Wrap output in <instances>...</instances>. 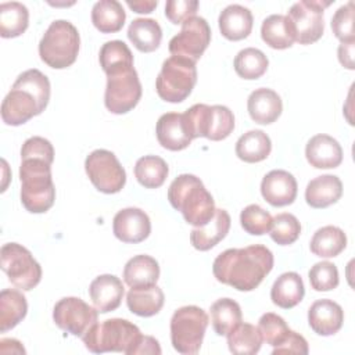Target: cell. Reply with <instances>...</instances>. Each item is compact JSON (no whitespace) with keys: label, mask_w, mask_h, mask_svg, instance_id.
Returning a JSON list of instances; mask_svg holds the SVG:
<instances>
[{"label":"cell","mask_w":355,"mask_h":355,"mask_svg":"<svg viewBox=\"0 0 355 355\" xmlns=\"http://www.w3.org/2000/svg\"><path fill=\"white\" fill-rule=\"evenodd\" d=\"M272 268V251L262 244H254L220 252L214 261L212 272L219 283L239 291H251L261 284Z\"/></svg>","instance_id":"obj_1"},{"label":"cell","mask_w":355,"mask_h":355,"mask_svg":"<svg viewBox=\"0 0 355 355\" xmlns=\"http://www.w3.org/2000/svg\"><path fill=\"white\" fill-rule=\"evenodd\" d=\"M171 205L180 211L184 220L194 227L205 226L215 214V202L200 178L183 173L171 183L168 189Z\"/></svg>","instance_id":"obj_2"},{"label":"cell","mask_w":355,"mask_h":355,"mask_svg":"<svg viewBox=\"0 0 355 355\" xmlns=\"http://www.w3.org/2000/svg\"><path fill=\"white\" fill-rule=\"evenodd\" d=\"M21 202L32 214L49 211L55 200L51 164L39 158H26L19 166Z\"/></svg>","instance_id":"obj_3"},{"label":"cell","mask_w":355,"mask_h":355,"mask_svg":"<svg viewBox=\"0 0 355 355\" xmlns=\"http://www.w3.org/2000/svg\"><path fill=\"white\" fill-rule=\"evenodd\" d=\"M140 329L121 318L107 319L96 323L83 337L85 347L94 354L103 352H123L132 355L135 347L141 338Z\"/></svg>","instance_id":"obj_4"},{"label":"cell","mask_w":355,"mask_h":355,"mask_svg":"<svg viewBox=\"0 0 355 355\" xmlns=\"http://www.w3.org/2000/svg\"><path fill=\"white\" fill-rule=\"evenodd\" d=\"M80 37L78 29L65 19L51 22L39 43V55L44 64L62 69L76 61Z\"/></svg>","instance_id":"obj_5"},{"label":"cell","mask_w":355,"mask_h":355,"mask_svg":"<svg viewBox=\"0 0 355 355\" xmlns=\"http://www.w3.org/2000/svg\"><path fill=\"white\" fill-rule=\"evenodd\" d=\"M183 121L191 139L207 137L219 141L234 129V115L225 105L194 104L183 112Z\"/></svg>","instance_id":"obj_6"},{"label":"cell","mask_w":355,"mask_h":355,"mask_svg":"<svg viewBox=\"0 0 355 355\" xmlns=\"http://www.w3.org/2000/svg\"><path fill=\"white\" fill-rule=\"evenodd\" d=\"M209 319L204 309L187 305L176 309L171 318V341L173 348L183 355L200 351Z\"/></svg>","instance_id":"obj_7"},{"label":"cell","mask_w":355,"mask_h":355,"mask_svg":"<svg viewBox=\"0 0 355 355\" xmlns=\"http://www.w3.org/2000/svg\"><path fill=\"white\" fill-rule=\"evenodd\" d=\"M197 82L196 62L171 55L162 62L155 80L158 96L168 103H182L186 100Z\"/></svg>","instance_id":"obj_8"},{"label":"cell","mask_w":355,"mask_h":355,"mask_svg":"<svg viewBox=\"0 0 355 355\" xmlns=\"http://www.w3.org/2000/svg\"><path fill=\"white\" fill-rule=\"evenodd\" d=\"M0 265L17 288L29 291L42 279V266L31 251L18 243H7L0 250Z\"/></svg>","instance_id":"obj_9"},{"label":"cell","mask_w":355,"mask_h":355,"mask_svg":"<svg viewBox=\"0 0 355 355\" xmlns=\"http://www.w3.org/2000/svg\"><path fill=\"white\" fill-rule=\"evenodd\" d=\"M86 173L93 186L105 194H114L123 189L126 172L114 153L98 148L92 151L85 161Z\"/></svg>","instance_id":"obj_10"},{"label":"cell","mask_w":355,"mask_h":355,"mask_svg":"<svg viewBox=\"0 0 355 355\" xmlns=\"http://www.w3.org/2000/svg\"><path fill=\"white\" fill-rule=\"evenodd\" d=\"M141 97V83L135 67L107 75L104 104L112 114H126Z\"/></svg>","instance_id":"obj_11"},{"label":"cell","mask_w":355,"mask_h":355,"mask_svg":"<svg viewBox=\"0 0 355 355\" xmlns=\"http://www.w3.org/2000/svg\"><path fill=\"white\" fill-rule=\"evenodd\" d=\"M329 6L330 1L301 0L290 7L287 17L294 29L295 42L311 44L322 37L324 31L323 12Z\"/></svg>","instance_id":"obj_12"},{"label":"cell","mask_w":355,"mask_h":355,"mask_svg":"<svg viewBox=\"0 0 355 355\" xmlns=\"http://www.w3.org/2000/svg\"><path fill=\"white\" fill-rule=\"evenodd\" d=\"M97 318L98 311L78 297L61 298L53 309L54 323L61 330L80 338L98 322Z\"/></svg>","instance_id":"obj_13"},{"label":"cell","mask_w":355,"mask_h":355,"mask_svg":"<svg viewBox=\"0 0 355 355\" xmlns=\"http://www.w3.org/2000/svg\"><path fill=\"white\" fill-rule=\"evenodd\" d=\"M211 42V29L202 17H191L182 24V29L169 42V53L197 62Z\"/></svg>","instance_id":"obj_14"},{"label":"cell","mask_w":355,"mask_h":355,"mask_svg":"<svg viewBox=\"0 0 355 355\" xmlns=\"http://www.w3.org/2000/svg\"><path fill=\"white\" fill-rule=\"evenodd\" d=\"M112 232L118 240L136 244L150 236L151 222L143 209L129 207L116 212L112 220Z\"/></svg>","instance_id":"obj_15"},{"label":"cell","mask_w":355,"mask_h":355,"mask_svg":"<svg viewBox=\"0 0 355 355\" xmlns=\"http://www.w3.org/2000/svg\"><path fill=\"white\" fill-rule=\"evenodd\" d=\"M297 190L295 178L283 169L268 172L261 182V194L273 207L293 204L297 197Z\"/></svg>","instance_id":"obj_16"},{"label":"cell","mask_w":355,"mask_h":355,"mask_svg":"<svg viewBox=\"0 0 355 355\" xmlns=\"http://www.w3.org/2000/svg\"><path fill=\"white\" fill-rule=\"evenodd\" d=\"M39 114L35 97L22 89L11 87L1 103V119L6 125L18 126Z\"/></svg>","instance_id":"obj_17"},{"label":"cell","mask_w":355,"mask_h":355,"mask_svg":"<svg viewBox=\"0 0 355 355\" xmlns=\"http://www.w3.org/2000/svg\"><path fill=\"white\" fill-rule=\"evenodd\" d=\"M343 322L344 311L333 300H318L308 309L309 327L319 336L336 334L343 327Z\"/></svg>","instance_id":"obj_18"},{"label":"cell","mask_w":355,"mask_h":355,"mask_svg":"<svg viewBox=\"0 0 355 355\" xmlns=\"http://www.w3.org/2000/svg\"><path fill=\"white\" fill-rule=\"evenodd\" d=\"M123 294V284L114 275H100L89 286L90 300L100 313L115 311L121 305Z\"/></svg>","instance_id":"obj_19"},{"label":"cell","mask_w":355,"mask_h":355,"mask_svg":"<svg viewBox=\"0 0 355 355\" xmlns=\"http://www.w3.org/2000/svg\"><path fill=\"white\" fill-rule=\"evenodd\" d=\"M305 157L311 166L316 169L337 168L343 162V148L336 139L320 133L306 143Z\"/></svg>","instance_id":"obj_20"},{"label":"cell","mask_w":355,"mask_h":355,"mask_svg":"<svg viewBox=\"0 0 355 355\" xmlns=\"http://www.w3.org/2000/svg\"><path fill=\"white\" fill-rule=\"evenodd\" d=\"M155 133L159 144L171 151L184 150L193 140L186 129L183 114L179 112L161 115L155 126Z\"/></svg>","instance_id":"obj_21"},{"label":"cell","mask_w":355,"mask_h":355,"mask_svg":"<svg viewBox=\"0 0 355 355\" xmlns=\"http://www.w3.org/2000/svg\"><path fill=\"white\" fill-rule=\"evenodd\" d=\"M247 110L251 119L261 125L273 123L283 111L280 96L268 87L255 89L247 100Z\"/></svg>","instance_id":"obj_22"},{"label":"cell","mask_w":355,"mask_h":355,"mask_svg":"<svg viewBox=\"0 0 355 355\" xmlns=\"http://www.w3.org/2000/svg\"><path fill=\"white\" fill-rule=\"evenodd\" d=\"M230 229V215L225 209H215L212 219L190 232V243L198 251H208L226 237Z\"/></svg>","instance_id":"obj_23"},{"label":"cell","mask_w":355,"mask_h":355,"mask_svg":"<svg viewBox=\"0 0 355 355\" xmlns=\"http://www.w3.org/2000/svg\"><path fill=\"white\" fill-rule=\"evenodd\" d=\"M251 11L240 4H230L219 14L218 24L220 33L229 40L245 39L252 29Z\"/></svg>","instance_id":"obj_24"},{"label":"cell","mask_w":355,"mask_h":355,"mask_svg":"<svg viewBox=\"0 0 355 355\" xmlns=\"http://www.w3.org/2000/svg\"><path fill=\"white\" fill-rule=\"evenodd\" d=\"M343 196V183L336 175H322L312 179L305 189L306 204L312 208H326Z\"/></svg>","instance_id":"obj_25"},{"label":"cell","mask_w":355,"mask_h":355,"mask_svg":"<svg viewBox=\"0 0 355 355\" xmlns=\"http://www.w3.org/2000/svg\"><path fill=\"white\" fill-rule=\"evenodd\" d=\"M304 294V282L297 272H286L280 275L270 288L272 302L283 309H290L298 305L302 301Z\"/></svg>","instance_id":"obj_26"},{"label":"cell","mask_w":355,"mask_h":355,"mask_svg":"<svg viewBox=\"0 0 355 355\" xmlns=\"http://www.w3.org/2000/svg\"><path fill=\"white\" fill-rule=\"evenodd\" d=\"M164 291L157 284L147 287H130L126 294V304L129 311L143 318L157 315L164 306Z\"/></svg>","instance_id":"obj_27"},{"label":"cell","mask_w":355,"mask_h":355,"mask_svg":"<svg viewBox=\"0 0 355 355\" xmlns=\"http://www.w3.org/2000/svg\"><path fill=\"white\" fill-rule=\"evenodd\" d=\"M159 265L150 255H136L123 268V280L129 287H147L157 284Z\"/></svg>","instance_id":"obj_28"},{"label":"cell","mask_w":355,"mask_h":355,"mask_svg":"<svg viewBox=\"0 0 355 355\" xmlns=\"http://www.w3.org/2000/svg\"><path fill=\"white\" fill-rule=\"evenodd\" d=\"M262 40L272 49L284 50L295 42L294 29L287 15L273 14L263 19L261 26Z\"/></svg>","instance_id":"obj_29"},{"label":"cell","mask_w":355,"mask_h":355,"mask_svg":"<svg viewBox=\"0 0 355 355\" xmlns=\"http://www.w3.org/2000/svg\"><path fill=\"white\" fill-rule=\"evenodd\" d=\"M128 37L141 53H151L159 47L162 29L153 18H136L128 28Z\"/></svg>","instance_id":"obj_30"},{"label":"cell","mask_w":355,"mask_h":355,"mask_svg":"<svg viewBox=\"0 0 355 355\" xmlns=\"http://www.w3.org/2000/svg\"><path fill=\"white\" fill-rule=\"evenodd\" d=\"M28 312V302L19 290L4 288L0 293V331L14 329Z\"/></svg>","instance_id":"obj_31"},{"label":"cell","mask_w":355,"mask_h":355,"mask_svg":"<svg viewBox=\"0 0 355 355\" xmlns=\"http://www.w3.org/2000/svg\"><path fill=\"white\" fill-rule=\"evenodd\" d=\"M272 150V141L269 136L259 129L248 130L239 137L236 143V155L248 164L259 162L268 158Z\"/></svg>","instance_id":"obj_32"},{"label":"cell","mask_w":355,"mask_h":355,"mask_svg":"<svg viewBox=\"0 0 355 355\" xmlns=\"http://www.w3.org/2000/svg\"><path fill=\"white\" fill-rule=\"evenodd\" d=\"M125 19V10L116 0H100L92 8V22L101 33L119 32Z\"/></svg>","instance_id":"obj_33"},{"label":"cell","mask_w":355,"mask_h":355,"mask_svg":"<svg viewBox=\"0 0 355 355\" xmlns=\"http://www.w3.org/2000/svg\"><path fill=\"white\" fill-rule=\"evenodd\" d=\"M347 247V236L337 226H323L318 229L309 243L311 251L320 258H333Z\"/></svg>","instance_id":"obj_34"},{"label":"cell","mask_w":355,"mask_h":355,"mask_svg":"<svg viewBox=\"0 0 355 355\" xmlns=\"http://www.w3.org/2000/svg\"><path fill=\"white\" fill-rule=\"evenodd\" d=\"M226 337L230 352L236 355H254L261 349L263 341L258 327L241 322Z\"/></svg>","instance_id":"obj_35"},{"label":"cell","mask_w":355,"mask_h":355,"mask_svg":"<svg viewBox=\"0 0 355 355\" xmlns=\"http://www.w3.org/2000/svg\"><path fill=\"white\" fill-rule=\"evenodd\" d=\"M29 25V11L18 1L0 4V35L1 37H17Z\"/></svg>","instance_id":"obj_36"},{"label":"cell","mask_w":355,"mask_h":355,"mask_svg":"<svg viewBox=\"0 0 355 355\" xmlns=\"http://www.w3.org/2000/svg\"><path fill=\"white\" fill-rule=\"evenodd\" d=\"M98 61L105 75L133 67V54L122 40H110L103 44Z\"/></svg>","instance_id":"obj_37"},{"label":"cell","mask_w":355,"mask_h":355,"mask_svg":"<svg viewBox=\"0 0 355 355\" xmlns=\"http://www.w3.org/2000/svg\"><path fill=\"white\" fill-rule=\"evenodd\" d=\"M241 322V308L232 298H219L211 305V323L218 336H226Z\"/></svg>","instance_id":"obj_38"},{"label":"cell","mask_w":355,"mask_h":355,"mask_svg":"<svg viewBox=\"0 0 355 355\" xmlns=\"http://www.w3.org/2000/svg\"><path fill=\"white\" fill-rule=\"evenodd\" d=\"M168 164L158 155H144L136 161L135 176L146 189L161 187L168 176Z\"/></svg>","instance_id":"obj_39"},{"label":"cell","mask_w":355,"mask_h":355,"mask_svg":"<svg viewBox=\"0 0 355 355\" xmlns=\"http://www.w3.org/2000/svg\"><path fill=\"white\" fill-rule=\"evenodd\" d=\"M269 61L268 57L255 47H247L237 53L234 57V71L243 79H258L261 78L268 69Z\"/></svg>","instance_id":"obj_40"},{"label":"cell","mask_w":355,"mask_h":355,"mask_svg":"<svg viewBox=\"0 0 355 355\" xmlns=\"http://www.w3.org/2000/svg\"><path fill=\"white\" fill-rule=\"evenodd\" d=\"M12 87L29 92L35 97L40 114L47 107L50 100V80L39 69L33 68L22 72L14 82Z\"/></svg>","instance_id":"obj_41"},{"label":"cell","mask_w":355,"mask_h":355,"mask_svg":"<svg viewBox=\"0 0 355 355\" xmlns=\"http://www.w3.org/2000/svg\"><path fill=\"white\" fill-rule=\"evenodd\" d=\"M301 233V225L298 219L288 212L277 214L273 218L269 234L272 240L279 245L293 244Z\"/></svg>","instance_id":"obj_42"},{"label":"cell","mask_w":355,"mask_h":355,"mask_svg":"<svg viewBox=\"0 0 355 355\" xmlns=\"http://www.w3.org/2000/svg\"><path fill=\"white\" fill-rule=\"evenodd\" d=\"M272 222V215L258 204L247 205L240 214L241 227L252 236H262L265 233H269Z\"/></svg>","instance_id":"obj_43"},{"label":"cell","mask_w":355,"mask_h":355,"mask_svg":"<svg viewBox=\"0 0 355 355\" xmlns=\"http://www.w3.org/2000/svg\"><path fill=\"white\" fill-rule=\"evenodd\" d=\"M258 330L262 336V340L272 347L283 343L291 331L286 324L284 319L273 312H266L261 316L258 322Z\"/></svg>","instance_id":"obj_44"},{"label":"cell","mask_w":355,"mask_h":355,"mask_svg":"<svg viewBox=\"0 0 355 355\" xmlns=\"http://www.w3.org/2000/svg\"><path fill=\"white\" fill-rule=\"evenodd\" d=\"M311 287L316 291H330L338 286V270L333 262L315 263L308 273Z\"/></svg>","instance_id":"obj_45"},{"label":"cell","mask_w":355,"mask_h":355,"mask_svg":"<svg viewBox=\"0 0 355 355\" xmlns=\"http://www.w3.org/2000/svg\"><path fill=\"white\" fill-rule=\"evenodd\" d=\"M331 31L341 43L354 40V1L337 8L331 18Z\"/></svg>","instance_id":"obj_46"},{"label":"cell","mask_w":355,"mask_h":355,"mask_svg":"<svg viewBox=\"0 0 355 355\" xmlns=\"http://www.w3.org/2000/svg\"><path fill=\"white\" fill-rule=\"evenodd\" d=\"M26 158H39L49 164L54 161V148L53 144L40 136H33L25 140L21 148V159Z\"/></svg>","instance_id":"obj_47"},{"label":"cell","mask_w":355,"mask_h":355,"mask_svg":"<svg viewBox=\"0 0 355 355\" xmlns=\"http://www.w3.org/2000/svg\"><path fill=\"white\" fill-rule=\"evenodd\" d=\"M197 10V0H168L165 4V15L175 25L183 24L186 19L196 17Z\"/></svg>","instance_id":"obj_48"},{"label":"cell","mask_w":355,"mask_h":355,"mask_svg":"<svg viewBox=\"0 0 355 355\" xmlns=\"http://www.w3.org/2000/svg\"><path fill=\"white\" fill-rule=\"evenodd\" d=\"M308 352H309V348H308L306 340L301 334L291 330L286 337V340L273 348L272 355H277V354L306 355Z\"/></svg>","instance_id":"obj_49"},{"label":"cell","mask_w":355,"mask_h":355,"mask_svg":"<svg viewBox=\"0 0 355 355\" xmlns=\"http://www.w3.org/2000/svg\"><path fill=\"white\" fill-rule=\"evenodd\" d=\"M137 354H161L159 343L151 336H141L132 355H137Z\"/></svg>","instance_id":"obj_50"},{"label":"cell","mask_w":355,"mask_h":355,"mask_svg":"<svg viewBox=\"0 0 355 355\" xmlns=\"http://www.w3.org/2000/svg\"><path fill=\"white\" fill-rule=\"evenodd\" d=\"M354 43H355V40L341 43L338 46V50H337L338 61L347 69H354L355 68V65H354V47H355V44Z\"/></svg>","instance_id":"obj_51"},{"label":"cell","mask_w":355,"mask_h":355,"mask_svg":"<svg viewBox=\"0 0 355 355\" xmlns=\"http://www.w3.org/2000/svg\"><path fill=\"white\" fill-rule=\"evenodd\" d=\"M126 4L139 14H150L158 6L157 0H128Z\"/></svg>","instance_id":"obj_52"},{"label":"cell","mask_w":355,"mask_h":355,"mask_svg":"<svg viewBox=\"0 0 355 355\" xmlns=\"http://www.w3.org/2000/svg\"><path fill=\"white\" fill-rule=\"evenodd\" d=\"M1 354H25V348L18 340L14 338H3L0 341Z\"/></svg>","instance_id":"obj_53"}]
</instances>
